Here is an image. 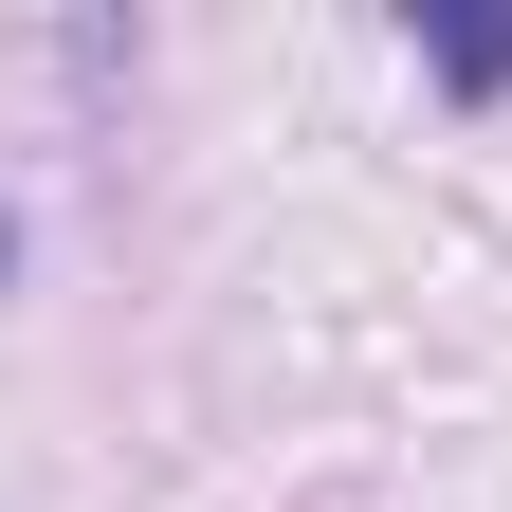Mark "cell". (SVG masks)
Returning <instances> with one entry per match:
<instances>
[{
	"label": "cell",
	"mask_w": 512,
	"mask_h": 512,
	"mask_svg": "<svg viewBox=\"0 0 512 512\" xmlns=\"http://www.w3.org/2000/svg\"><path fill=\"white\" fill-rule=\"evenodd\" d=\"M403 37H421V74H439V92H512V0H421Z\"/></svg>",
	"instance_id": "cell-1"
},
{
	"label": "cell",
	"mask_w": 512,
	"mask_h": 512,
	"mask_svg": "<svg viewBox=\"0 0 512 512\" xmlns=\"http://www.w3.org/2000/svg\"><path fill=\"white\" fill-rule=\"evenodd\" d=\"M0 275H19V220H0Z\"/></svg>",
	"instance_id": "cell-2"
}]
</instances>
